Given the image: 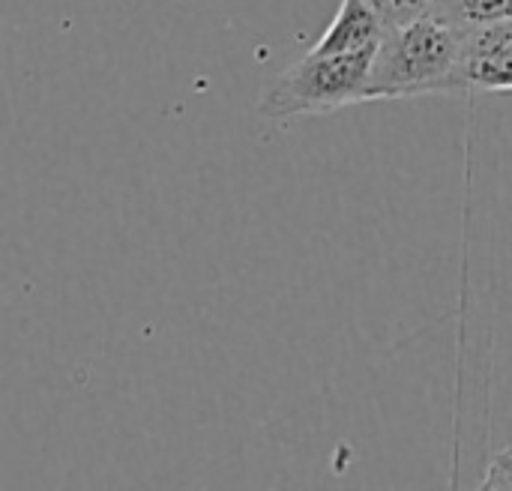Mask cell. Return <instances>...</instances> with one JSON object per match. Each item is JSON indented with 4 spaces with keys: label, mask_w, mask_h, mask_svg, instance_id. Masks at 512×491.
Here are the masks:
<instances>
[{
    "label": "cell",
    "mask_w": 512,
    "mask_h": 491,
    "mask_svg": "<svg viewBox=\"0 0 512 491\" xmlns=\"http://www.w3.org/2000/svg\"><path fill=\"white\" fill-rule=\"evenodd\" d=\"M480 489L483 491H512V447L498 450L492 459H489V471L486 477L480 480Z\"/></svg>",
    "instance_id": "obj_6"
},
{
    "label": "cell",
    "mask_w": 512,
    "mask_h": 491,
    "mask_svg": "<svg viewBox=\"0 0 512 491\" xmlns=\"http://www.w3.org/2000/svg\"><path fill=\"white\" fill-rule=\"evenodd\" d=\"M372 51H348V54H318L309 51L294 66L282 69L270 87L264 90L258 111L267 120H294V117H318L339 111L345 105L369 102V78L375 66Z\"/></svg>",
    "instance_id": "obj_2"
},
{
    "label": "cell",
    "mask_w": 512,
    "mask_h": 491,
    "mask_svg": "<svg viewBox=\"0 0 512 491\" xmlns=\"http://www.w3.org/2000/svg\"><path fill=\"white\" fill-rule=\"evenodd\" d=\"M465 90H489V93H510L512 90V54L495 57H471L465 60Z\"/></svg>",
    "instance_id": "obj_5"
},
{
    "label": "cell",
    "mask_w": 512,
    "mask_h": 491,
    "mask_svg": "<svg viewBox=\"0 0 512 491\" xmlns=\"http://www.w3.org/2000/svg\"><path fill=\"white\" fill-rule=\"evenodd\" d=\"M435 12H441L450 24L468 33L512 18V0H438Z\"/></svg>",
    "instance_id": "obj_4"
},
{
    "label": "cell",
    "mask_w": 512,
    "mask_h": 491,
    "mask_svg": "<svg viewBox=\"0 0 512 491\" xmlns=\"http://www.w3.org/2000/svg\"><path fill=\"white\" fill-rule=\"evenodd\" d=\"M387 24L381 12L369 0H342L330 27L312 45L318 54H348V51H372L381 48Z\"/></svg>",
    "instance_id": "obj_3"
},
{
    "label": "cell",
    "mask_w": 512,
    "mask_h": 491,
    "mask_svg": "<svg viewBox=\"0 0 512 491\" xmlns=\"http://www.w3.org/2000/svg\"><path fill=\"white\" fill-rule=\"evenodd\" d=\"M378 12H381V18H387V9H390V0H369Z\"/></svg>",
    "instance_id": "obj_8"
},
{
    "label": "cell",
    "mask_w": 512,
    "mask_h": 491,
    "mask_svg": "<svg viewBox=\"0 0 512 491\" xmlns=\"http://www.w3.org/2000/svg\"><path fill=\"white\" fill-rule=\"evenodd\" d=\"M465 33L441 12L387 27L369 78V102L465 90Z\"/></svg>",
    "instance_id": "obj_1"
},
{
    "label": "cell",
    "mask_w": 512,
    "mask_h": 491,
    "mask_svg": "<svg viewBox=\"0 0 512 491\" xmlns=\"http://www.w3.org/2000/svg\"><path fill=\"white\" fill-rule=\"evenodd\" d=\"M435 6H438V0H390V9H387L384 24H387V27L402 24V21L417 18V15H423V12H429V9H435Z\"/></svg>",
    "instance_id": "obj_7"
}]
</instances>
